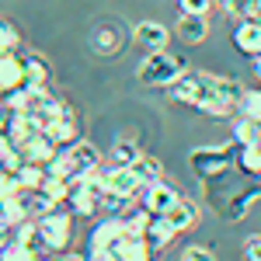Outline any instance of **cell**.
<instances>
[{
	"label": "cell",
	"mask_w": 261,
	"mask_h": 261,
	"mask_svg": "<svg viewBox=\"0 0 261 261\" xmlns=\"http://www.w3.org/2000/svg\"><path fill=\"white\" fill-rule=\"evenodd\" d=\"M233 153L237 146L233 140L230 143H209V146H195L188 153V167L195 171V178L205 181V178H220L226 171H233Z\"/></svg>",
	"instance_id": "1"
},
{
	"label": "cell",
	"mask_w": 261,
	"mask_h": 261,
	"mask_svg": "<svg viewBox=\"0 0 261 261\" xmlns=\"http://www.w3.org/2000/svg\"><path fill=\"white\" fill-rule=\"evenodd\" d=\"M185 70H188V60H185V56H174V53L161 49V53H150V56L140 63L136 77H140V84H146V87H171Z\"/></svg>",
	"instance_id": "2"
},
{
	"label": "cell",
	"mask_w": 261,
	"mask_h": 261,
	"mask_svg": "<svg viewBox=\"0 0 261 261\" xmlns=\"http://www.w3.org/2000/svg\"><path fill=\"white\" fill-rule=\"evenodd\" d=\"M167 94L178 101V105H188V108H202V101L216 94V73H205V70H185L178 81L167 87Z\"/></svg>",
	"instance_id": "3"
},
{
	"label": "cell",
	"mask_w": 261,
	"mask_h": 261,
	"mask_svg": "<svg viewBox=\"0 0 261 261\" xmlns=\"http://www.w3.org/2000/svg\"><path fill=\"white\" fill-rule=\"evenodd\" d=\"M35 223H39V233L45 241V247H49V254H63L70 247V241H73V213H66L63 205H56L45 216H39Z\"/></svg>",
	"instance_id": "4"
},
{
	"label": "cell",
	"mask_w": 261,
	"mask_h": 261,
	"mask_svg": "<svg viewBox=\"0 0 261 261\" xmlns=\"http://www.w3.org/2000/svg\"><path fill=\"white\" fill-rule=\"evenodd\" d=\"M261 199V181L254 178V185H244V188H230L220 202H216V213H220L226 223H241L247 213H251V205Z\"/></svg>",
	"instance_id": "5"
},
{
	"label": "cell",
	"mask_w": 261,
	"mask_h": 261,
	"mask_svg": "<svg viewBox=\"0 0 261 261\" xmlns=\"http://www.w3.org/2000/svg\"><path fill=\"white\" fill-rule=\"evenodd\" d=\"M140 199H143V205H146L153 216H164V213H167L181 195H178V188H174L167 178H157L153 185H146V188L140 192Z\"/></svg>",
	"instance_id": "6"
},
{
	"label": "cell",
	"mask_w": 261,
	"mask_h": 261,
	"mask_svg": "<svg viewBox=\"0 0 261 261\" xmlns=\"http://www.w3.org/2000/svg\"><path fill=\"white\" fill-rule=\"evenodd\" d=\"M45 133L53 136V143H56L60 150H63V146H70V143H77V140H81V122H77V112L63 101L60 115L53 119V125H49Z\"/></svg>",
	"instance_id": "7"
},
{
	"label": "cell",
	"mask_w": 261,
	"mask_h": 261,
	"mask_svg": "<svg viewBox=\"0 0 261 261\" xmlns=\"http://www.w3.org/2000/svg\"><path fill=\"white\" fill-rule=\"evenodd\" d=\"M91 45H94L98 56H115L122 45H125V32H122V24H119V21H101L98 28H94V35H91Z\"/></svg>",
	"instance_id": "8"
},
{
	"label": "cell",
	"mask_w": 261,
	"mask_h": 261,
	"mask_svg": "<svg viewBox=\"0 0 261 261\" xmlns=\"http://www.w3.org/2000/svg\"><path fill=\"white\" fill-rule=\"evenodd\" d=\"M133 42L143 45L146 53H161L171 42V32L164 28L161 21H140V24H133Z\"/></svg>",
	"instance_id": "9"
},
{
	"label": "cell",
	"mask_w": 261,
	"mask_h": 261,
	"mask_svg": "<svg viewBox=\"0 0 261 261\" xmlns=\"http://www.w3.org/2000/svg\"><path fill=\"white\" fill-rule=\"evenodd\" d=\"M21 81H24V87H49V63H45V56L42 53H21Z\"/></svg>",
	"instance_id": "10"
},
{
	"label": "cell",
	"mask_w": 261,
	"mask_h": 261,
	"mask_svg": "<svg viewBox=\"0 0 261 261\" xmlns=\"http://www.w3.org/2000/svg\"><path fill=\"white\" fill-rule=\"evenodd\" d=\"M21 153H24V161H32V164H45L49 161H56V153H60V146L53 143V136L49 133H32L28 140L21 143Z\"/></svg>",
	"instance_id": "11"
},
{
	"label": "cell",
	"mask_w": 261,
	"mask_h": 261,
	"mask_svg": "<svg viewBox=\"0 0 261 261\" xmlns=\"http://www.w3.org/2000/svg\"><path fill=\"white\" fill-rule=\"evenodd\" d=\"M122 233H125V230H122V220H119V216H105V220H101L98 226L91 230V241H87V247H91V251H112Z\"/></svg>",
	"instance_id": "12"
},
{
	"label": "cell",
	"mask_w": 261,
	"mask_h": 261,
	"mask_svg": "<svg viewBox=\"0 0 261 261\" xmlns=\"http://www.w3.org/2000/svg\"><path fill=\"white\" fill-rule=\"evenodd\" d=\"M174 35L185 45H202L209 35V21H205V14H181L178 24H174Z\"/></svg>",
	"instance_id": "13"
},
{
	"label": "cell",
	"mask_w": 261,
	"mask_h": 261,
	"mask_svg": "<svg viewBox=\"0 0 261 261\" xmlns=\"http://www.w3.org/2000/svg\"><path fill=\"white\" fill-rule=\"evenodd\" d=\"M105 174H108V192H119L125 199H136L143 192V185L136 181V174L129 171V167H122V164H112V167H105Z\"/></svg>",
	"instance_id": "14"
},
{
	"label": "cell",
	"mask_w": 261,
	"mask_h": 261,
	"mask_svg": "<svg viewBox=\"0 0 261 261\" xmlns=\"http://www.w3.org/2000/svg\"><path fill=\"white\" fill-rule=\"evenodd\" d=\"M233 45H237V53H244V56H261V24L251 18H244L241 24H237V32H233Z\"/></svg>",
	"instance_id": "15"
},
{
	"label": "cell",
	"mask_w": 261,
	"mask_h": 261,
	"mask_svg": "<svg viewBox=\"0 0 261 261\" xmlns=\"http://www.w3.org/2000/svg\"><path fill=\"white\" fill-rule=\"evenodd\" d=\"M66 205H70V213H73V216H91V213H98V195H94L81 178H73V181H70Z\"/></svg>",
	"instance_id": "16"
},
{
	"label": "cell",
	"mask_w": 261,
	"mask_h": 261,
	"mask_svg": "<svg viewBox=\"0 0 261 261\" xmlns=\"http://www.w3.org/2000/svg\"><path fill=\"white\" fill-rule=\"evenodd\" d=\"M119 220H122V230H125L129 237H143L146 226L153 223V213H150L143 202H129V205L119 213Z\"/></svg>",
	"instance_id": "17"
},
{
	"label": "cell",
	"mask_w": 261,
	"mask_h": 261,
	"mask_svg": "<svg viewBox=\"0 0 261 261\" xmlns=\"http://www.w3.org/2000/svg\"><path fill=\"white\" fill-rule=\"evenodd\" d=\"M164 220L174 226V233H181V230H192V226H199V205L192 199H178L167 213H164Z\"/></svg>",
	"instance_id": "18"
},
{
	"label": "cell",
	"mask_w": 261,
	"mask_h": 261,
	"mask_svg": "<svg viewBox=\"0 0 261 261\" xmlns=\"http://www.w3.org/2000/svg\"><path fill=\"white\" fill-rule=\"evenodd\" d=\"M112 254H115V261H150L153 258V251L146 247V241L143 237H129V233H122L115 241Z\"/></svg>",
	"instance_id": "19"
},
{
	"label": "cell",
	"mask_w": 261,
	"mask_h": 261,
	"mask_svg": "<svg viewBox=\"0 0 261 261\" xmlns=\"http://www.w3.org/2000/svg\"><path fill=\"white\" fill-rule=\"evenodd\" d=\"M143 241H146V247L157 254V251H164L167 244L174 241V226L164 220V216H153V223L146 226V233H143Z\"/></svg>",
	"instance_id": "20"
},
{
	"label": "cell",
	"mask_w": 261,
	"mask_h": 261,
	"mask_svg": "<svg viewBox=\"0 0 261 261\" xmlns=\"http://www.w3.org/2000/svg\"><path fill=\"white\" fill-rule=\"evenodd\" d=\"M21 220H28V202H24V192H18V195H0V223L18 226Z\"/></svg>",
	"instance_id": "21"
},
{
	"label": "cell",
	"mask_w": 261,
	"mask_h": 261,
	"mask_svg": "<svg viewBox=\"0 0 261 261\" xmlns=\"http://www.w3.org/2000/svg\"><path fill=\"white\" fill-rule=\"evenodd\" d=\"M233 167L247 174V178H258L261 174V143H251V146H237L233 153Z\"/></svg>",
	"instance_id": "22"
},
{
	"label": "cell",
	"mask_w": 261,
	"mask_h": 261,
	"mask_svg": "<svg viewBox=\"0 0 261 261\" xmlns=\"http://www.w3.org/2000/svg\"><path fill=\"white\" fill-rule=\"evenodd\" d=\"M230 140H233V146L261 143V122L247 119V115H237V119H233V129H230Z\"/></svg>",
	"instance_id": "23"
},
{
	"label": "cell",
	"mask_w": 261,
	"mask_h": 261,
	"mask_svg": "<svg viewBox=\"0 0 261 261\" xmlns=\"http://www.w3.org/2000/svg\"><path fill=\"white\" fill-rule=\"evenodd\" d=\"M7 87H24L18 49L14 53H0V91H7Z\"/></svg>",
	"instance_id": "24"
},
{
	"label": "cell",
	"mask_w": 261,
	"mask_h": 261,
	"mask_svg": "<svg viewBox=\"0 0 261 261\" xmlns=\"http://www.w3.org/2000/svg\"><path fill=\"white\" fill-rule=\"evenodd\" d=\"M129 171L136 174V181H140L143 188H146V185H153V181H157V178H161V174H164L161 161H157V157H150V153H140L136 161L129 164Z\"/></svg>",
	"instance_id": "25"
},
{
	"label": "cell",
	"mask_w": 261,
	"mask_h": 261,
	"mask_svg": "<svg viewBox=\"0 0 261 261\" xmlns=\"http://www.w3.org/2000/svg\"><path fill=\"white\" fill-rule=\"evenodd\" d=\"M199 112L209 115V119H216V122H223V119H233V115H237V101H226L223 94H213V98L202 101Z\"/></svg>",
	"instance_id": "26"
},
{
	"label": "cell",
	"mask_w": 261,
	"mask_h": 261,
	"mask_svg": "<svg viewBox=\"0 0 261 261\" xmlns=\"http://www.w3.org/2000/svg\"><path fill=\"white\" fill-rule=\"evenodd\" d=\"M143 150H140V143L136 140H129V136H122V140L112 143V164H122V167H129V164L140 157Z\"/></svg>",
	"instance_id": "27"
},
{
	"label": "cell",
	"mask_w": 261,
	"mask_h": 261,
	"mask_svg": "<svg viewBox=\"0 0 261 261\" xmlns=\"http://www.w3.org/2000/svg\"><path fill=\"white\" fill-rule=\"evenodd\" d=\"M18 181H21V188H24V192H35V188H42V181H45V167H42V164L24 161L18 167Z\"/></svg>",
	"instance_id": "28"
},
{
	"label": "cell",
	"mask_w": 261,
	"mask_h": 261,
	"mask_svg": "<svg viewBox=\"0 0 261 261\" xmlns=\"http://www.w3.org/2000/svg\"><path fill=\"white\" fill-rule=\"evenodd\" d=\"M237 112L241 115H247V119H254V122H261V87H244V94H241V101H237Z\"/></svg>",
	"instance_id": "29"
},
{
	"label": "cell",
	"mask_w": 261,
	"mask_h": 261,
	"mask_svg": "<svg viewBox=\"0 0 261 261\" xmlns=\"http://www.w3.org/2000/svg\"><path fill=\"white\" fill-rule=\"evenodd\" d=\"M0 261H39V254H35L28 244H21V241L11 237V241L0 247Z\"/></svg>",
	"instance_id": "30"
},
{
	"label": "cell",
	"mask_w": 261,
	"mask_h": 261,
	"mask_svg": "<svg viewBox=\"0 0 261 261\" xmlns=\"http://www.w3.org/2000/svg\"><path fill=\"white\" fill-rule=\"evenodd\" d=\"M213 4H216V7H220V11H226V14H233V18H251V11H254V7H258L261 0H213Z\"/></svg>",
	"instance_id": "31"
},
{
	"label": "cell",
	"mask_w": 261,
	"mask_h": 261,
	"mask_svg": "<svg viewBox=\"0 0 261 261\" xmlns=\"http://www.w3.org/2000/svg\"><path fill=\"white\" fill-rule=\"evenodd\" d=\"M21 45V35H18V28L11 24L7 18H0V53H14Z\"/></svg>",
	"instance_id": "32"
},
{
	"label": "cell",
	"mask_w": 261,
	"mask_h": 261,
	"mask_svg": "<svg viewBox=\"0 0 261 261\" xmlns=\"http://www.w3.org/2000/svg\"><path fill=\"white\" fill-rule=\"evenodd\" d=\"M129 202H133V199H125V195H119V192H105L101 202H98V209H105V216H119Z\"/></svg>",
	"instance_id": "33"
},
{
	"label": "cell",
	"mask_w": 261,
	"mask_h": 261,
	"mask_svg": "<svg viewBox=\"0 0 261 261\" xmlns=\"http://www.w3.org/2000/svg\"><path fill=\"white\" fill-rule=\"evenodd\" d=\"M216 94H223L226 101H241L244 84L237 81V77H216Z\"/></svg>",
	"instance_id": "34"
},
{
	"label": "cell",
	"mask_w": 261,
	"mask_h": 261,
	"mask_svg": "<svg viewBox=\"0 0 261 261\" xmlns=\"http://www.w3.org/2000/svg\"><path fill=\"white\" fill-rule=\"evenodd\" d=\"M181 261H216V254H213L209 247H202V244H188V247L181 251Z\"/></svg>",
	"instance_id": "35"
},
{
	"label": "cell",
	"mask_w": 261,
	"mask_h": 261,
	"mask_svg": "<svg viewBox=\"0 0 261 261\" xmlns=\"http://www.w3.org/2000/svg\"><path fill=\"white\" fill-rule=\"evenodd\" d=\"M181 4V14H209L216 4L213 0H178Z\"/></svg>",
	"instance_id": "36"
},
{
	"label": "cell",
	"mask_w": 261,
	"mask_h": 261,
	"mask_svg": "<svg viewBox=\"0 0 261 261\" xmlns=\"http://www.w3.org/2000/svg\"><path fill=\"white\" fill-rule=\"evenodd\" d=\"M244 261H261V230L244 241Z\"/></svg>",
	"instance_id": "37"
},
{
	"label": "cell",
	"mask_w": 261,
	"mask_h": 261,
	"mask_svg": "<svg viewBox=\"0 0 261 261\" xmlns=\"http://www.w3.org/2000/svg\"><path fill=\"white\" fill-rule=\"evenodd\" d=\"M87 261H115L112 251H87Z\"/></svg>",
	"instance_id": "38"
},
{
	"label": "cell",
	"mask_w": 261,
	"mask_h": 261,
	"mask_svg": "<svg viewBox=\"0 0 261 261\" xmlns=\"http://www.w3.org/2000/svg\"><path fill=\"white\" fill-rule=\"evenodd\" d=\"M60 261H87V258H84V254H77V251H63Z\"/></svg>",
	"instance_id": "39"
},
{
	"label": "cell",
	"mask_w": 261,
	"mask_h": 261,
	"mask_svg": "<svg viewBox=\"0 0 261 261\" xmlns=\"http://www.w3.org/2000/svg\"><path fill=\"white\" fill-rule=\"evenodd\" d=\"M254 73H258V81H261V56H254Z\"/></svg>",
	"instance_id": "40"
},
{
	"label": "cell",
	"mask_w": 261,
	"mask_h": 261,
	"mask_svg": "<svg viewBox=\"0 0 261 261\" xmlns=\"http://www.w3.org/2000/svg\"><path fill=\"white\" fill-rule=\"evenodd\" d=\"M39 261H60V258H49V254H42V258Z\"/></svg>",
	"instance_id": "41"
},
{
	"label": "cell",
	"mask_w": 261,
	"mask_h": 261,
	"mask_svg": "<svg viewBox=\"0 0 261 261\" xmlns=\"http://www.w3.org/2000/svg\"><path fill=\"white\" fill-rule=\"evenodd\" d=\"M258 181H261V174H258Z\"/></svg>",
	"instance_id": "42"
}]
</instances>
